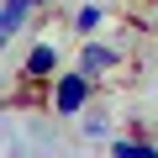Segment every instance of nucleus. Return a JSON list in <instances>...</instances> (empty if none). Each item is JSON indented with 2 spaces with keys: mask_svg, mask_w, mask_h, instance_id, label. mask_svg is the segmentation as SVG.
Returning a JSON list of instances; mask_svg holds the SVG:
<instances>
[{
  "mask_svg": "<svg viewBox=\"0 0 158 158\" xmlns=\"http://www.w3.org/2000/svg\"><path fill=\"white\" fill-rule=\"evenodd\" d=\"M85 95H90V74L79 69V74H63V79H58V90H53V106H58L63 116H74L79 106H85Z\"/></svg>",
  "mask_w": 158,
  "mask_h": 158,
  "instance_id": "nucleus-1",
  "label": "nucleus"
},
{
  "mask_svg": "<svg viewBox=\"0 0 158 158\" xmlns=\"http://www.w3.org/2000/svg\"><path fill=\"white\" fill-rule=\"evenodd\" d=\"M116 63H121V53H116V48H106V42H85V48H79V69H85L90 79L111 74Z\"/></svg>",
  "mask_w": 158,
  "mask_h": 158,
  "instance_id": "nucleus-2",
  "label": "nucleus"
},
{
  "mask_svg": "<svg viewBox=\"0 0 158 158\" xmlns=\"http://www.w3.org/2000/svg\"><path fill=\"white\" fill-rule=\"evenodd\" d=\"M27 11H32V0H6V6H0V48H6V42L21 32Z\"/></svg>",
  "mask_w": 158,
  "mask_h": 158,
  "instance_id": "nucleus-3",
  "label": "nucleus"
},
{
  "mask_svg": "<svg viewBox=\"0 0 158 158\" xmlns=\"http://www.w3.org/2000/svg\"><path fill=\"white\" fill-rule=\"evenodd\" d=\"M53 69H58V53L42 42V48H32V53H27V69H21V74H27V79H48Z\"/></svg>",
  "mask_w": 158,
  "mask_h": 158,
  "instance_id": "nucleus-4",
  "label": "nucleus"
},
{
  "mask_svg": "<svg viewBox=\"0 0 158 158\" xmlns=\"http://www.w3.org/2000/svg\"><path fill=\"white\" fill-rule=\"evenodd\" d=\"M74 27H79V32H90V27H100V11H95V6H79V16H74Z\"/></svg>",
  "mask_w": 158,
  "mask_h": 158,
  "instance_id": "nucleus-5",
  "label": "nucleus"
},
{
  "mask_svg": "<svg viewBox=\"0 0 158 158\" xmlns=\"http://www.w3.org/2000/svg\"><path fill=\"white\" fill-rule=\"evenodd\" d=\"M32 6H48V0H32Z\"/></svg>",
  "mask_w": 158,
  "mask_h": 158,
  "instance_id": "nucleus-6",
  "label": "nucleus"
}]
</instances>
